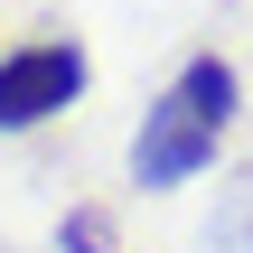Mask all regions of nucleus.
Here are the masks:
<instances>
[{
	"instance_id": "nucleus-1",
	"label": "nucleus",
	"mask_w": 253,
	"mask_h": 253,
	"mask_svg": "<svg viewBox=\"0 0 253 253\" xmlns=\"http://www.w3.org/2000/svg\"><path fill=\"white\" fill-rule=\"evenodd\" d=\"M235 103H244V75H235V56H188L160 94H150V113H141V131H131V188H188L197 169H216V150H225V131H235Z\"/></svg>"
},
{
	"instance_id": "nucleus-2",
	"label": "nucleus",
	"mask_w": 253,
	"mask_h": 253,
	"mask_svg": "<svg viewBox=\"0 0 253 253\" xmlns=\"http://www.w3.org/2000/svg\"><path fill=\"white\" fill-rule=\"evenodd\" d=\"M84 84H94V56H84L75 38H19V47L0 56V131L56 122Z\"/></svg>"
},
{
	"instance_id": "nucleus-3",
	"label": "nucleus",
	"mask_w": 253,
	"mask_h": 253,
	"mask_svg": "<svg viewBox=\"0 0 253 253\" xmlns=\"http://www.w3.org/2000/svg\"><path fill=\"white\" fill-rule=\"evenodd\" d=\"M56 253H113V216H103V207H75V216L56 225Z\"/></svg>"
}]
</instances>
